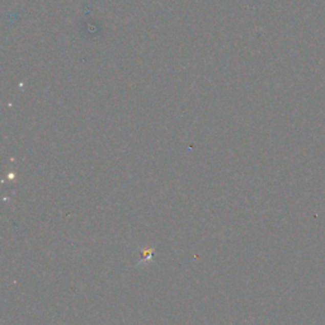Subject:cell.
Here are the masks:
<instances>
[{
  "label": "cell",
  "mask_w": 325,
  "mask_h": 325,
  "mask_svg": "<svg viewBox=\"0 0 325 325\" xmlns=\"http://www.w3.org/2000/svg\"><path fill=\"white\" fill-rule=\"evenodd\" d=\"M154 248H145V249L141 250V255H142V262L140 264L145 263V262H151L153 258H154Z\"/></svg>",
  "instance_id": "1"
}]
</instances>
